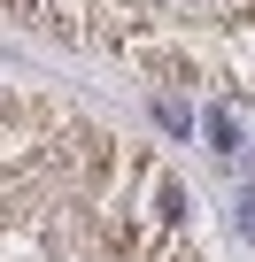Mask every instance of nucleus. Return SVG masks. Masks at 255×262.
Segmentation results:
<instances>
[{"label": "nucleus", "instance_id": "nucleus-1", "mask_svg": "<svg viewBox=\"0 0 255 262\" xmlns=\"http://www.w3.org/2000/svg\"><path fill=\"white\" fill-rule=\"evenodd\" d=\"M240 231H247V239H255V201H240Z\"/></svg>", "mask_w": 255, "mask_h": 262}]
</instances>
